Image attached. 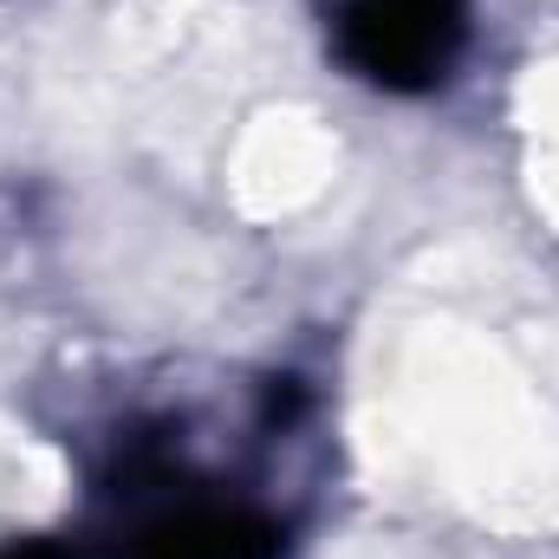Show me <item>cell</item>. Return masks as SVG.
Instances as JSON below:
<instances>
[{
    "instance_id": "3957f363",
    "label": "cell",
    "mask_w": 559,
    "mask_h": 559,
    "mask_svg": "<svg viewBox=\"0 0 559 559\" xmlns=\"http://www.w3.org/2000/svg\"><path fill=\"white\" fill-rule=\"evenodd\" d=\"M0 559H85V554L66 547V540H13V547H0Z\"/></svg>"
},
{
    "instance_id": "6da1fadb",
    "label": "cell",
    "mask_w": 559,
    "mask_h": 559,
    "mask_svg": "<svg viewBox=\"0 0 559 559\" xmlns=\"http://www.w3.org/2000/svg\"><path fill=\"white\" fill-rule=\"evenodd\" d=\"M111 559H286V521L254 495L189 475L169 455H131Z\"/></svg>"
},
{
    "instance_id": "7a4b0ae2",
    "label": "cell",
    "mask_w": 559,
    "mask_h": 559,
    "mask_svg": "<svg viewBox=\"0 0 559 559\" xmlns=\"http://www.w3.org/2000/svg\"><path fill=\"white\" fill-rule=\"evenodd\" d=\"M325 52L384 98H436L475 46V0H319Z\"/></svg>"
}]
</instances>
